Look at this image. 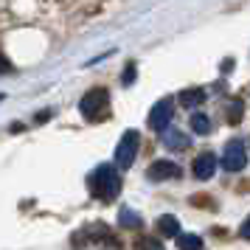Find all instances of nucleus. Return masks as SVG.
<instances>
[{
  "label": "nucleus",
  "instance_id": "13",
  "mask_svg": "<svg viewBox=\"0 0 250 250\" xmlns=\"http://www.w3.org/2000/svg\"><path fill=\"white\" fill-rule=\"evenodd\" d=\"M177 242H180V248H203V242L197 236H180Z\"/></svg>",
  "mask_w": 250,
  "mask_h": 250
},
{
  "label": "nucleus",
  "instance_id": "11",
  "mask_svg": "<svg viewBox=\"0 0 250 250\" xmlns=\"http://www.w3.org/2000/svg\"><path fill=\"white\" fill-rule=\"evenodd\" d=\"M180 99H183V104H186V107H194V104L205 102V90H200V87H197V90H186Z\"/></svg>",
  "mask_w": 250,
  "mask_h": 250
},
{
  "label": "nucleus",
  "instance_id": "5",
  "mask_svg": "<svg viewBox=\"0 0 250 250\" xmlns=\"http://www.w3.org/2000/svg\"><path fill=\"white\" fill-rule=\"evenodd\" d=\"M171 115H174V102H171V99H160V102L149 110V126L160 132L163 126H169Z\"/></svg>",
  "mask_w": 250,
  "mask_h": 250
},
{
  "label": "nucleus",
  "instance_id": "8",
  "mask_svg": "<svg viewBox=\"0 0 250 250\" xmlns=\"http://www.w3.org/2000/svg\"><path fill=\"white\" fill-rule=\"evenodd\" d=\"M160 132H163V144H166V146H171V149H183L186 144H188V141H186L177 129H171V126H163Z\"/></svg>",
  "mask_w": 250,
  "mask_h": 250
},
{
  "label": "nucleus",
  "instance_id": "10",
  "mask_svg": "<svg viewBox=\"0 0 250 250\" xmlns=\"http://www.w3.org/2000/svg\"><path fill=\"white\" fill-rule=\"evenodd\" d=\"M191 129L197 132V135H208V132H211V118H205V115L197 113L191 118Z\"/></svg>",
  "mask_w": 250,
  "mask_h": 250
},
{
  "label": "nucleus",
  "instance_id": "14",
  "mask_svg": "<svg viewBox=\"0 0 250 250\" xmlns=\"http://www.w3.org/2000/svg\"><path fill=\"white\" fill-rule=\"evenodd\" d=\"M9 70H12V62L0 54V73H9Z\"/></svg>",
  "mask_w": 250,
  "mask_h": 250
},
{
  "label": "nucleus",
  "instance_id": "12",
  "mask_svg": "<svg viewBox=\"0 0 250 250\" xmlns=\"http://www.w3.org/2000/svg\"><path fill=\"white\" fill-rule=\"evenodd\" d=\"M121 225H126V228H141V216H135L132 211H121Z\"/></svg>",
  "mask_w": 250,
  "mask_h": 250
},
{
  "label": "nucleus",
  "instance_id": "6",
  "mask_svg": "<svg viewBox=\"0 0 250 250\" xmlns=\"http://www.w3.org/2000/svg\"><path fill=\"white\" fill-rule=\"evenodd\" d=\"M216 171V155L214 152H203V155H197L194 158V169L191 174L197 177V180H211Z\"/></svg>",
  "mask_w": 250,
  "mask_h": 250
},
{
  "label": "nucleus",
  "instance_id": "1",
  "mask_svg": "<svg viewBox=\"0 0 250 250\" xmlns=\"http://www.w3.org/2000/svg\"><path fill=\"white\" fill-rule=\"evenodd\" d=\"M90 191L93 197H99L104 203H110L115 194L121 191V174H118V166H99V169L90 174Z\"/></svg>",
  "mask_w": 250,
  "mask_h": 250
},
{
  "label": "nucleus",
  "instance_id": "9",
  "mask_svg": "<svg viewBox=\"0 0 250 250\" xmlns=\"http://www.w3.org/2000/svg\"><path fill=\"white\" fill-rule=\"evenodd\" d=\"M158 228H160L163 236H177V233H180V225H177L174 216H163V219L158 222Z\"/></svg>",
  "mask_w": 250,
  "mask_h": 250
},
{
  "label": "nucleus",
  "instance_id": "7",
  "mask_svg": "<svg viewBox=\"0 0 250 250\" xmlns=\"http://www.w3.org/2000/svg\"><path fill=\"white\" fill-rule=\"evenodd\" d=\"M183 171L177 163H171V160H158V163H152L149 166V180H177Z\"/></svg>",
  "mask_w": 250,
  "mask_h": 250
},
{
  "label": "nucleus",
  "instance_id": "4",
  "mask_svg": "<svg viewBox=\"0 0 250 250\" xmlns=\"http://www.w3.org/2000/svg\"><path fill=\"white\" fill-rule=\"evenodd\" d=\"M222 166L228 171H242L248 166V146H245V141H230L222 152Z\"/></svg>",
  "mask_w": 250,
  "mask_h": 250
},
{
  "label": "nucleus",
  "instance_id": "3",
  "mask_svg": "<svg viewBox=\"0 0 250 250\" xmlns=\"http://www.w3.org/2000/svg\"><path fill=\"white\" fill-rule=\"evenodd\" d=\"M138 146H141V135H138L135 129H129L124 132V138L118 141V149H115V163L126 169V166H132V160L138 155Z\"/></svg>",
  "mask_w": 250,
  "mask_h": 250
},
{
  "label": "nucleus",
  "instance_id": "2",
  "mask_svg": "<svg viewBox=\"0 0 250 250\" xmlns=\"http://www.w3.org/2000/svg\"><path fill=\"white\" fill-rule=\"evenodd\" d=\"M79 113L87 121H102L110 113V93L104 87H93L90 93H84V99L79 102Z\"/></svg>",
  "mask_w": 250,
  "mask_h": 250
}]
</instances>
